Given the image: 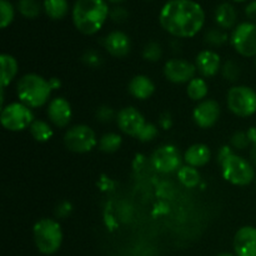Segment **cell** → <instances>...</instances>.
I'll use <instances>...</instances> for the list:
<instances>
[{"instance_id": "ab89813d", "label": "cell", "mask_w": 256, "mask_h": 256, "mask_svg": "<svg viewBox=\"0 0 256 256\" xmlns=\"http://www.w3.org/2000/svg\"><path fill=\"white\" fill-rule=\"evenodd\" d=\"M245 14H246L248 19H250V22L256 24V0L246 5V8H245Z\"/></svg>"}, {"instance_id": "8992f818", "label": "cell", "mask_w": 256, "mask_h": 256, "mask_svg": "<svg viewBox=\"0 0 256 256\" xmlns=\"http://www.w3.org/2000/svg\"><path fill=\"white\" fill-rule=\"evenodd\" d=\"M226 104L230 112L236 116H252L256 112V92L245 85L232 86L228 92Z\"/></svg>"}, {"instance_id": "d6986e66", "label": "cell", "mask_w": 256, "mask_h": 256, "mask_svg": "<svg viewBox=\"0 0 256 256\" xmlns=\"http://www.w3.org/2000/svg\"><path fill=\"white\" fill-rule=\"evenodd\" d=\"M212 152L208 145L194 144L188 148L184 154V160L188 165L194 168H200L206 165L210 162Z\"/></svg>"}, {"instance_id": "83f0119b", "label": "cell", "mask_w": 256, "mask_h": 256, "mask_svg": "<svg viewBox=\"0 0 256 256\" xmlns=\"http://www.w3.org/2000/svg\"><path fill=\"white\" fill-rule=\"evenodd\" d=\"M15 10L14 6L8 0H0V26L5 29L9 26L14 20Z\"/></svg>"}, {"instance_id": "f1b7e54d", "label": "cell", "mask_w": 256, "mask_h": 256, "mask_svg": "<svg viewBox=\"0 0 256 256\" xmlns=\"http://www.w3.org/2000/svg\"><path fill=\"white\" fill-rule=\"evenodd\" d=\"M228 40H229V36H228L226 32L222 29H218V28L208 30L206 34H205V42L212 46H222Z\"/></svg>"}, {"instance_id": "ffe728a7", "label": "cell", "mask_w": 256, "mask_h": 256, "mask_svg": "<svg viewBox=\"0 0 256 256\" xmlns=\"http://www.w3.org/2000/svg\"><path fill=\"white\" fill-rule=\"evenodd\" d=\"M236 10L230 2H222L215 10V22L219 25L220 29H232L236 22Z\"/></svg>"}, {"instance_id": "7c38bea8", "label": "cell", "mask_w": 256, "mask_h": 256, "mask_svg": "<svg viewBox=\"0 0 256 256\" xmlns=\"http://www.w3.org/2000/svg\"><path fill=\"white\" fill-rule=\"evenodd\" d=\"M116 122L124 134L134 138H138L140 132L146 125L144 115L132 106H126L120 110L116 116Z\"/></svg>"}, {"instance_id": "ee69618b", "label": "cell", "mask_w": 256, "mask_h": 256, "mask_svg": "<svg viewBox=\"0 0 256 256\" xmlns=\"http://www.w3.org/2000/svg\"><path fill=\"white\" fill-rule=\"evenodd\" d=\"M108 2H114V4H116V2H125V0H108Z\"/></svg>"}, {"instance_id": "7402d4cb", "label": "cell", "mask_w": 256, "mask_h": 256, "mask_svg": "<svg viewBox=\"0 0 256 256\" xmlns=\"http://www.w3.org/2000/svg\"><path fill=\"white\" fill-rule=\"evenodd\" d=\"M44 10L52 20H60L69 12L68 0H44Z\"/></svg>"}, {"instance_id": "9c48e42d", "label": "cell", "mask_w": 256, "mask_h": 256, "mask_svg": "<svg viewBox=\"0 0 256 256\" xmlns=\"http://www.w3.org/2000/svg\"><path fill=\"white\" fill-rule=\"evenodd\" d=\"M232 48L244 58L256 56V24L245 22L238 25L230 38Z\"/></svg>"}, {"instance_id": "5bb4252c", "label": "cell", "mask_w": 256, "mask_h": 256, "mask_svg": "<svg viewBox=\"0 0 256 256\" xmlns=\"http://www.w3.org/2000/svg\"><path fill=\"white\" fill-rule=\"evenodd\" d=\"M48 118L58 128H65L70 124L72 116V105L65 98H55L48 105Z\"/></svg>"}, {"instance_id": "1f68e13d", "label": "cell", "mask_w": 256, "mask_h": 256, "mask_svg": "<svg viewBox=\"0 0 256 256\" xmlns=\"http://www.w3.org/2000/svg\"><path fill=\"white\" fill-rule=\"evenodd\" d=\"M158 134H159V129H158L156 125L146 122V125H145L144 129L140 132V134L138 135L136 139L142 142H152V140L158 136Z\"/></svg>"}, {"instance_id": "d590c367", "label": "cell", "mask_w": 256, "mask_h": 256, "mask_svg": "<svg viewBox=\"0 0 256 256\" xmlns=\"http://www.w3.org/2000/svg\"><path fill=\"white\" fill-rule=\"evenodd\" d=\"M109 16L112 18V22H125V20L128 19V16H129V12H128V10L125 9V8L115 6V8H112V10H110Z\"/></svg>"}, {"instance_id": "603a6c76", "label": "cell", "mask_w": 256, "mask_h": 256, "mask_svg": "<svg viewBox=\"0 0 256 256\" xmlns=\"http://www.w3.org/2000/svg\"><path fill=\"white\" fill-rule=\"evenodd\" d=\"M178 179L185 188L192 189L200 184L202 176H200V172H198L196 168L185 165V166L180 168L179 172H178Z\"/></svg>"}, {"instance_id": "e0dca14e", "label": "cell", "mask_w": 256, "mask_h": 256, "mask_svg": "<svg viewBox=\"0 0 256 256\" xmlns=\"http://www.w3.org/2000/svg\"><path fill=\"white\" fill-rule=\"evenodd\" d=\"M195 66L202 76H214L219 72L220 66H222V58L212 50H202L198 54Z\"/></svg>"}, {"instance_id": "ac0fdd59", "label": "cell", "mask_w": 256, "mask_h": 256, "mask_svg": "<svg viewBox=\"0 0 256 256\" xmlns=\"http://www.w3.org/2000/svg\"><path fill=\"white\" fill-rule=\"evenodd\" d=\"M129 92L139 100H146L154 94L155 85L146 75H136L129 82Z\"/></svg>"}, {"instance_id": "74e56055", "label": "cell", "mask_w": 256, "mask_h": 256, "mask_svg": "<svg viewBox=\"0 0 256 256\" xmlns=\"http://www.w3.org/2000/svg\"><path fill=\"white\" fill-rule=\"evenodd\" d=\"M232 154H234L232 145H224V146H222L219 149V152H218V156H216L218 162L222 165V162H224Z\"/></svg>"}, {"instance_id": "8d00e7d4", "label": "cell", "mask_w": 256, "mask_h": 256, "mask_svg": "<svg viewBox=\"0 0 256 256\" xmlns=\"http://www.w3.org/2000/svg\"><path fill=\"white\" fill-rule=\"evenodd\" d=\"M72 206L69 202H62L55 209V215L58 219H66L72 214Z\"/></svg>"}, {"instance_id": "6da1fadb", "label": "cell", "mask_w": 256, "mask_h": 256, "mask_svg": "<svg viewBox=\"0 0 256 256\" xmlns=\"http://www.w3.org/2000/svg\"><path fill=\"white\" fill-rule=\"evenodd\" d=\"M159 22L172 36L192 38L204 26L205 12L194 0H169L160 10Z\"/></svg>"}, {"instance_id": "52a82bcc", "label": "cell", "mask_w": 256, "mask_h": 256, "mask_svg": "<svg viewBox=\"0 0 256 256\" xmlns=\"http://www.w3.org/2000/svg\"><path fill=\"white\" fill-rule=\"evenodd\" d=\"M0 120L2 126L9 132H22L32 124L34 114L22 102H12L2 109Z\"/></svg>"}, {"instance_id": "2e32d148", "label": "cell", "mask_w": 256, "mask_h": 256, "mask_svg": "<svg viewBox=\"0 0 256 256\" xmlns=\"http://www.w3.org/2000/svg\"><path fill=\"white\" fill-rule=\"evenodd\" d=\"M102 45L110 55L115 58H124L132 50V42L125 32L120 30L109 32L102 40Z\"/></svg>"}, {"instance_id": "f35d334b", "label": "cell", "mask_w": 256, "mask_h": 256, "mask_svg": "<svg viewBox=\"0 0 256 256\" xmlns=\"http://www.w3.org/2000/svg\"><path fill=\"white\" fill-rule=\"evenodd\" d=\"M159 125L164 130H169L172 125V115L169 112H162L160 115V119H159Z\"/></svg>"}, {"instance_id": "44dd1931", "label": "cell", "mask_w": 256, "mask_h": 256, "mask_svg": "<svg viewBox=\"0 0 256 256\" xmlns=\"http://www.w3.org/2000/svg\"><path fill=\"white\" fill-rule=\"evenodd\" d=\"M0 62H2V89H5L12 82V79L16 76L18 62L12 55L2 54Z\"/></svg>"}, {"instance_id": "d4e9b609", "label": "cell", "mask_w": 256, "mask_h": 256, "mask_svg": "<svg viewBox=\"0 0 256 256\" xmlns=\"http://www.w3.org/2000/svg\"><path fill=\"white\" fill-rule=\"evenodd\" d=\"M29 129L32 138L39 142H48V140L52 139V134H54L52 126L44 120H34Z\"/></svg>"}, {"instance_id": "4dcf8cb0", "label": "cell", "mask_w": 256, "mask_h": 256, "mask_svg": "<svg viewBox=\"0 0 256 256\" xmlns=\"http://www.w3.org/2000/svg\"><path fill=\"white\" fill-rule=\"evenodd\" d=\"M230 145L235 150H245L252 145V142H249L246 132H236L230 139Z\"/></svg>"}, {"instance_id": "7dc6e473", "label": "cell", "mask_w": 256, "mask_h": 256, "mask_svg": "<svg viewBox=\"0 0 256 256\" xmlns=\"http://www.w3.org/2000/svg\"><path fill=\"white\" fill-rule=\"evenodd\" d=\"M255 66H256V56H255Z\"/></svg>"}, {"instance_id": "f6af8a7d", "label": "cell", "mask_w": 256, "mask_h": 256, "mask_svg": "<svg viewBox=\"0 0 256 256\" xmlns=\"http://www.w3.org/2000/svg\"><path fill=\"white\" fill-rule=\"evenodd\" d=\"M216 256H234V255L228 254V252H222V254H219V255H216Z\"/></svg>"}, {"instance_id": "bcb514c9", "label": "cell", "mask_w": 256, "mask_h": 256, "mask_svg": "<svg viewBox=\"0 0 256 256\" xmlns=\"http://www.w3.org/2000/svg\"><path fill=\"white\" fill-rule=\"evenodd\" d=\"M232 2H246V0H232Z\"/></svg>"}, {"instance_id": "cb8c5ba5", "label": "cell", "mask_w": 256, "mask_h": 256, "mask_svg": "<svg viewBox=\"0 0 256 256\" xmlns=\"http://www.w3.org/2000/svg\"><path fill=\"white\" fill-rule=\"evenodd\" d=\"M208 92H209V88H208L206 82L202 78H194L192 82H188L186 94L194 102H202L206 98Z\"/></svg>"}, {"instance_id": "8fae6325", "label": "cell", "mask_w": 256, "mask_h": 256, "mask_svg": "<svg viewBox=\"0 0 256 256\" xmlns=\"http://www.w3.org/2000/svg\"><path fill=\"white\" fill-rule=\"evenodd\" d=\"M196 66L184 59H172L165 62L164 75L174 84H184L192 82L195 78Z\"/></svg>"}, {"instance_id": "e575fe53", "label": "cell", "mask_w": 256, "mask_h": 256, "mask_svg": "<svg viewBox=\"0 0 256 256\" xmlns=\"http://www.w3.org/2000/svg\"><path fill=\"white\" fill-rule=\"evenodd\" d=\"M82 62L86 65H89V66L96 68L102 64V56L96 52L89 50V52H86L82 55Z\"/></svg>"}, {"instance_id": "9a60e30c", "label": "cell", "mask_w": 256, "mask_h": 256, "mask_svg": "<svg viewBox=\"0 0 256 256\" xmlns=\"http://www.w3.org/2000/svg\"><path fill=\"white\" fill-rule=\"evenodd\" d=\"M236 256H256V228L242 226L234 236Z\"/></svg>"}, {"instance_id": "3957f363", "label": "cell", "mask_w": 256, "mask_h": 256, "mask_svg": "<svg viewBox=\"0 0 256 256\" xmlns=\"http://www.w3.org/2000/svg\"><path fill=\"white\" fill-rule=\"evenodd\" d=\"M16 94L20 102L29 108H40L46 104L52 95L49 80L38 74H25L16 85Z\"/></svg>"}, {"instance_id": "4316f807", "label": "cell", "mask_w": 256, "mask_h": 256, "mask_svg": "<svg viewBox=\"0 0 256 256\" xmlns=\"http://www.w3.org/2000/svg\"><path fill=\"white\" fill-rule=\"evenodd\" d=\"M18 10L26 19H35V18L39 16L42 6H40V2L38 0H19L18 2Z\"/></svg>"}, {"instance_id": "836d02e7", "label": "cell", "mask_w": 256, "mask_h": 256, "mask_svg": "<svg viewBox=\"0 0 256 256\" xmlns=\"http://www.w3.org/2000/svg\"><path fill=\"white\" fill-rule=\"evenodd\" d=\"M95 116H96V119L100 122H110L114 119V110L110 106L102 105V106L98 108L96 112H95Z\"/></svg>"}, {"instance_id": "7bdbcfd3", "label": "cell", "mask_w": 256, "mask_h": 256, "mask_svg": "<svg viewBox=\"0 0 256 256\" xmlns=\"http://www.w3.org/2000/svg\"><path fill=\"white\" fill-rule=\"evenodd\" d=\"M250 158H252V162H254L256 166V142L252 144V149H250Z\"/></svg>"}, {"instance_id": "277c9868", "label": "cell", "mask_w": 256, "mask_h": 256, "mask_svg": "<svg viewBox=\"0 0 256 256\" xmlns=\"http://www.w3.org/2000/svg\"><path fill=\"white\" fill-rule=\"evenodd\" d=\"M34 242L38 250L45 255H52L60 249L62 242V230L56 220L40 219L35 222L34 229Z\"/></svg>"}, {"instance_id": "f546056e", "label": "cell", "mask_w": 256, "mask_h": 256, "mask_svg": "<svg viewBox=\"0 0 256 256\" xmlns=\"http://www.w3.org/2000/svg\"><path fill=\"white\" fill-rule=\"evenodd\" d=\"M162 46H160L159 42H148L144 46V50H142V58H144L146 62H155L162 58Z\"/></svg>"}, {"instance_id": "484cf974", "label": "cell", "mask_w": 256, "mask_h": 256, "mask_svg": "<svg viewBox=\"0 0 256 256\" xmlns=\"http://www.w3.org/2000/svg\"><path fill=\"white\" fill-rule=\"evenodd\" d=\"M122 139L119 134H115V132H108V134L102 135L99 140V149L102 152H108V154H112V152H118L120 146H122Z\"/></svg>"}, {"instance_id": "ba28073f", "label": "cell", "mask_w": 256, "mask_h": 256, "mask_svg": "<svg viewBox=\"0 0 256 256\" xmlns=\"http://www.w3.org/2000/svg\"><path fill=\"white\" fill-rule=\"evenodd\" d=\"M64 144L72 152H89L98 145L96 134L88 125H75L65 132Z\"/></svg>"}, {"instance_id": "5b68a950", "label": "cell", "mask_w": 256, "mask_h": 256, "mask_svg": "<svg viewBox=\"0 0 256 256\" xmlns=\"http://www.w3.org/2000/svg\"><path fill=\"white\" fill-rule=\"evenodd\" d=\"M222 174L226 182L236 186H246L255 180L252 165L236 154H232L222 165Z\"/></svg>"}, {"instance_id": "7a4b0ae2", "label": "cell", "mask_w": 256, "mask_h": 256, "mask_svg": "<svg viewBox=\"0 0 256 256\" xmlns=\"http://www.w3.org/2000/svg\"><path fill=\"white\" fill-rule=\"evenodd\" d=\"M109 15L105 0H76L72 6V22L84 35L96 34Z\"/></svg>"}, {"instance_id": "30bf717a", "label": "cell", "mask_w": 256, "mask_h": 256, "mask_svg": "<svg viewBox=\"0 0 256 256\" xmlns=\"http://www.w3.org/2000/svg\"><path fill=\"white\" fill-rule=\"evenodd\" d=\"M182 155L174 145H162L152 155V165L162 174L179 172L182 168Z\"/></svg>"}, {"instance_id": "60d3db41", "label": "cell", "mask_w": 256, "mask_h": 256, "mask_svg": "<svg viewBox=\"0 0 256 256\" xmlns=\"http://www.w3.org/2000/svg\"><path fill=\"white\" fill-rule=\"evenodd\" d=\"M246 135L248 138H249V142H252V144L256 142V126H250L249 129L246 130Z\"/></svg>"}, {"instance_id": "b9f144b4", "label": "cell", "mask_w": 256, "mask_h": 256, "mask_svg": "<svg viewBox=\"0 0 256 256\" xmlns=\"http://www.w3.org/2000/svg\"><path fill=\"white\" fill-rule=\"evenodd\" d=\"M49 84L50 86H52V90H58L62 86V82H60V79H58V78H52V79H49Z\"/></svg>"}, {"instance_id": "4fadbf2b", "label": "cell", "mask_w": 256, "mask_h": 256, "mask_svg": "<svg viewBox=\"0 0 256 256\" xmlns=\"http://www.w3.org/2000/svg\"><path fill=\"white\" fill-rule=\"evenodd\" d=\"M220 112L222 110H220V105L218 104V102L208 99L202 100L196 105L194 112H192V118L198 126L202 129H209L216 124L220 118Z\"/></svg>"}, {"instance_id": "d6a6232c", "label": "cell", "mask_w": 256, "mask_h": 256, "mask_svg": "<svg viewBox=\"0 0 256 256\" xmlns=\"http://www.w3.org/2000/svg\"><path fill=\"white\" fill-rule=\"evenodd\" d=\"M222 75L229 82H235V80H238V78L240 75V68L238 66V64L235 62L228 60L224 66H222Z\"/></svg>"}, {"instance_id": "c3c4849f", "label": "cell", "mask_w": 256, "mask_h": 256, "mask_svg": "<svg viewBox=\"0 0 256 256\" xmlns=\"http://www.w3.org/2000/svg\"><path fill=\"white\" fill-rule=\"evenodd\" d=\"M255 185H256V179H255Z\"/></svg>"}]
</instances>
